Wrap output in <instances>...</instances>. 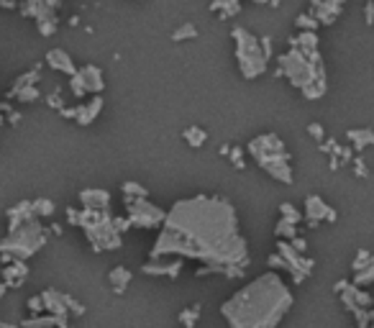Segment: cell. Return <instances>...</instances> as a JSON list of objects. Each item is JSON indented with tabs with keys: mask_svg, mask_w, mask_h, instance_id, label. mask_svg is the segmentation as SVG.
<instances>
[{
	"mask_svg": "<svg viewBox=\"0 0 374 328\" xmlns=\"http://www.w3.org/2000/svg\"><path fill=\"white\" fill-rule=\"evenodd\" d=\"M195 259L203 267L195 277H244L249 267V244L239 231L234 203L221 195H193L167 210L149 259Z\"/></svg>",
	"mask_w": 374,
	"mask_h": 328,
	"instance_id": "obj_1",
	"label": "cell"
},
{
	"mask_svg": "<svg viewBox=\"0 0 374 328\" xmlns=\"http://www.w3.org/2000/svg\"><path fill=\"white\" fill-rule=\"evenodd\" d=\"M295 295L277 272H264L221 305L228 328H277L293 310Z\"/></svg>",
	"mask_w": 374,
	"mask_h": 328,
	"instance_id": "obj_2",
	"label": "cell"
},
{
	"mask_svg": "<svg viewBox=\"0 0 374 328\" xmlns=\"http://www.w3.org/2000/svg\"><path fill=\"white\" fill-rule=\"evenodd\" d=\"M277 77H285L295 90H300L305 101H321L328 93L326 64L321 52H302L290 47L285 54L277 57Z\"/></svg>",
	"mask_w": 374,
	"mask_h": 328,
	"instance_id": "obj_3",
	"label": "cell"
},
{
	"mask_svg": "<svg viewBox=\"0 0 374 328\" xmlns=\"http://www.w3.org/2000/svg\"><path fill=\"white\" fill-rule=\"evenodd\" d=\"M246 154L254 157V162L259 164L272 180L282 182V185H293L295 182V169H293V154L288 152L285 141L277 134L267 131L259 134L246 144Z\"/></svg>",
	"mask_w": 374,
	"mask_h": 328,
	"instance_id": "obj_4",
	"label": "cell"
},
{
	"mask_svg": "<svg viewBox=\"0 0 374 328\" xmlns=\"http://www.w3.org/2000/svg\"><path fill=\"white\" fill-rule=\"evenodd\" d=\"M49 242V228L41 226L39 218L23 223V226L8 228L6 239H0V261L11 264V261H26L44 249Z\"/></svg>",
	"mask_w": 374,
	"mask_h": 328,
	"instance_id": "obj_5",
	"label": "cell"
},
{
	"mask_svg": "<svg viewBox=\"0 0 374 328\" xmlns=\"http://www.w3.org/2000/svg\"><path fill=\"white\" fill-rule=\"evenodd\" d=\"M74 226L85 231L87 244L98 254L101 251H115V249L123 247V236L115 231L110 210H87V208H80L77 218H74Z\"/></svg>",
	"mask_w": 374,
	"mask_h": 328,
	"instance_id": "obj_6",
	"label": "cell"
},
{
	"mask_svg": "<svg viewBox=\"0 0 374 328\" xmlns=\"http://www.w3.org/2000/svg\"><path fill=\"white\" fill-rule=\"evenodd\" d=\"M231 39H234V57L236 64H239V72L244 80H256L261 74H267L269 62L264 60L259 47V36H254L246 28L236 26L231 31Z\"/></svg>",
	"mask_w": 374,
	"mask_h": 328,
	"instance_id": "obj_7",
	"label": "cell"
},
{
	"mask_svg": "<svg viewBox=\"0 0 374 328\" xmlns=\"http://www.w3.org/2000/svg\"><path fill=\"white\" fill-rule=\"evenodd\" d=\"M123 205H126V221L131 223V228H147V231L149 228H162V223L167 218V210L152 203L149 198H139V200L123 198Z\"/></svg>",
	"mask_w": 374,
	"mask_h": 328,
	"instance_id": "obj_8",
	"label": "cell"
},
{
	"mask_svg": "<svg viewBox=\"0 0 374 328\" xmlns=\"http://www.w3.org/2000/svg\"><path fill=\"white\" fill-rule=\"evenodd\" d=\"M277 254L282 256L285 272H290L295 285H302V282L315 272V259H310L307 254H298V251L290 247V242H280V239H277Z\"/></svg>",
	"mask_w": 374,
	"mask_h": 328,
	"instance_id": "obj_9",
	"label": "cell"
},
{
	"mask_svg": "<svg viewBox=\"0 0 374 328\" xmlns=\"http://www.w3.org/2000/svg\"><path fill=\"white\" fill-rule=\"evenodd\" d=\"M41 300H44V313L64 318V321H72V318L85 315V305L74 300L72 295L60 293V290H44V293H41Z\"/></svg>",
	"mask_w": 374,
	"mask_h": 328,
	"instance_id": "obj_10",
	"label": "cell"
},
{
	"mask_svg": "<svg viewBox=\"0 0 374 328\" xmlns=\"http://www.w3.org/2000/svg\"><path fill=\"white\" fill-rule=\"evenodd\" d=\"M62 0H18V11L26 18H34L39 23H60Z\"/></svg>",
	"mask_w": 374,
	"mask_h": 328,
	"instance_id": "obj_11",
	"label": "cell"
},
{
	"mask_svg": "<svg viewBox=\"0 0 374 328\" xmlns=\"http://www.w3.org/2000/svg\"><path fill=\"white\" fill-rule=\"evenodd\" d=\"M302 218H305L307 228H318L323 221L336 223L339 221V213H336L334 208L323 200L321 195H307L305 205H302Z\"/></svg>",
	"mask_w": 374,
	"mask_h": 328,
	"instance_id": "obj_12",
	"label": "cell"
},
{
	"mask_svg": "<svg viewBox=\"0 0 374 328\" xmlns=\"http://www.w3.org/2000/svg\"><path fill=\"white\" fill-rule=\"evenodd\" d=\"M185 269V259H149L141 264V272L147 277H162V280H177Z\"/></svg>",
	"mask_w": 374,
	"mask_h": 328,
	"instance_id": "obj_13",
	"label": "cell"
},
{
	"mask_svg": "<svg viewBox=\"0 0 374 328\" xmlns=\"http://www.w3.org/2000/svg\"><path fill=\"white\" fill-rule=\"evenodd\" d=\"M344 6H346V0H310L307 13L313 16L321 26H334L344 13Z\"/></svg>",
	"mask_w": 374,
	"mask_h": 328,
	"instance_id": "obj_14",
	"label": "cell"
},
{
	"mask_svg": "<svg viewBox=\"0 0 374 328\" xmlns=\"http://www.w3.org/2000/svg\"><path fill=\"white\" fill-rule=\"evenodd\" d=\"M103 106H106L103 95H90V101L77 103L74 106V123L77 126H90V123H95L98 115L103 113Z\"/></svg>",
	"mask_w": 374,
	"mask_h": 328,
	"instance_id": "obj_15",
	"label": "cell"
},
{
	"mask_svg": "<svg viewBox=\"0 0 374 328\" xmlns=\"http://www.w3.org/2000/svg\"><path fill=\"white\" fill-rule=\"evenodd\" d=\"M80 205L87 210H110V193L103 188H85L80 190Z\"/></svg>",
	"mask_w": 374,
	"mask_h": 328,
	"instance_id": "obj_16",
	"label": "cell"
},
{
	"mask_svg": "<svg viewBox=\"0 0 374 328\" xmlns=\"http://www.w3.org/2000/svg\"><path fill=\"white\" fill-rule=\"evenodd\" d=\"M77 74H80L87 95H103V90H106V77H103V69L98 64H85V67L77 69Z\"/></svg>",
	"mask_w": 374,
	"mask_h": 328,
	"instance_id": "obj_17",
	"label": "cell"
},
{
	"mask_svg": "<svg viewBox=\"0 0 374 328\" xmlns=\"http://www.w3.org/2000/svg\"><path fill=\"white\" fill-rule=\"evenodd\" d=\"M26 280H28V264H26V261H11V264H3L0 282H3L8 290L21 288V285H23Z\"/></svg>",
	"mask_w": 374,
	"mask_h": 328,
	"instance_id": "obj_18",
	"label": "cell"
},
{
	"mask_svg": "<svg viewBox=\"0 0 374 328\" xmlns=\"http://www.w3.org/2000/svg\"><path fill=\"white\" fill-rule=\"evenodd\" d=\"M47 64L54 69V72L60 74H67V77H72L74 72H77V64H74V60L69 57L64 49H49L47 52Z\"/></svg>",
	"mask_w": 374,
	"mask_h": 328,
	"instance_id": "obj_19",
	"label": "cell"
},
{
	"mask_svg": "<svg viewBox=\"0 0 374 328\" xmlns=\"http://www.w3.org/2000/svg\"><path fill=\"white\" fill-rule=\"evenodd\" d=\"M6 218H8V228L23 226V223L34 221V218H36V215H34V205H31V200L16 203L13 208H8Z\"/></svg>",
	"mask_w": 374,
	"mask_h": 328,
	"instance_id": "obj_20",
	"label": "cell"
},
{
	"mask_svg": "<svg viewBox=\"0 0 374 328\" xmlns=\"http://www.w3.org/2000/svg\"><path fill=\"white\" fill-rule=\"evenodd\" d=\"M131 280H134V272H131L128 267H123V264H118V267H113L110 272H108V285H110V290H113L115 295L126 293Z\"/></svg>",
	"mask_w": 374,
	"mask_h": 328,
	"instance_id": "obj_21",
	"label": "cell"
},
{
	"mask_svg": "<svg viewBox=\"0 0 374 328\" xmlns=\"http://www.w3.org/2000/svg\"><path fill=\"white\" fill-rule=\"evenodd\" d=\"M346 141L348 147L354 149V154H361L364 149H369L374 144V131L372 128H348Z\"/></svg>",
	"mask_w": 374,
	"mask_h": 328,
	"instance_id": "obj_22",
	"label": "cell"
},
{
	"mask_svg": "<svg viewBox=\"0 0 374 328\" xmlns=\"http://www.w3.org/2000/svg\"><path fill=\"white\" fill-rule=\"evenodd\" d=\"M208 8H210V13L221 16V21H228L241 13V0H210Z\"/></svg>",
	"mask_w": 374,
	"mask_h": 328,
	"instance_id": "obj_23",
	"label": "cell"
},
{
	"mask_svg": "<svg viewBox=\"0 0 374 328\" xmlns=\"http://www.w3.org/2000/svg\"><path fill=\"white\" fill-rule=\"evenodd\" d=\"M318 34L315 31H298L295 36L288 39V47H295V49H302V52H315L318 49Z\"/></svg>",
	"mask_w": 374,
	"mask_h": 328,
	"instance_id": "obj_24",
	"label": "cell"
},
{
	"mask_svg": "<svg viewBox=\"0 0 374 328\" xmlns=\"http://www.w3.org/2000/svg\"><path fill=\"white\" fill-rule=\"evenodd\" d=\"M182 139H185L187 147H193V149H200L208 144V131L200 126H187L185 131H182Z\"/></svg>",
	"mask_w": 374,
	"mask_h": 328,
	"instance_id": "obj_25",
	"label": "cell"
},
{
	"mask_svg": "<svg viewBox=\"0 0 374 328\" xmlns=\"http://www.w3.org/2000/svg\"><path fill=\"white\" fill-rule=\"evenodd\" d=\"M200 310H203L200 302H195V305H190V308L180 310V315H177L180 326L182 328H195V326H198V321H200Z\"/></svg>",
	"mask_w": 374,
	"mask_h": 328,
	"instance_id": "obj_26",
	"label": "cell"
},
{
	"mask_svg": "<svg viewBox=\"0 0 374 328\" xmlns=\"http://www.w3.org/2000/svg\"><path fill=\"white\" fill-rule=\"evenodd\" d=\"M120 193H123V198H128V200H139V198H149V190L141 185V182L136 180H126L123 185H120Z\"/></svg>",
	"mask_w": 374,
	"mask_h": 328,
	"instance_id": "obj_27",
	"label": "cell"
},
{
	"mask_svg": "<svg viewBox=\"0 0 374 328\" xmlns=\"http://www.w3.org/2000/svg\"><path fill=\"white\" fill-rule=\"evenodd\" d=\"M39 67H34V69H28V72H23L21 77H16V82H13V87L8 90V95L11 93H18V90H23V87H34L36 82H39Z\"/></svg>",
	"mask_w": 374,
	"mask_h": 328,
	"instance_id": "obj_28",
	"label": "cell"
},
{
	"mask_svg": "<svg viewBox=\"0 0 374 328\" xmlns=\"http://www.w3.org/2000/svg\"><path fill=\"white\" fill-rule=\"evenodd\" d=\"M280 218H282V221L293 223V226H300L302 210H300V208H295L293 203H282V205H280Z\"/></svg>",
	"mask_w": 374,
	"mask_h": 328,
	"instance_id": "obj_29",
	"label": "cell"
},
{
	"mask_svg": "<svg viewBox=\"0 0 374 328\" xmlns=\"http://www.w3.org/2000/svg\"><path fill=\"white\" fill-rule=\"evenodd\" d=\"M195 36H198V28H195V23H190V21H185V23H180V26L172 31V41H193Z\"/></svg>",
	"mask_w": 374,
	"mask_h": 328,
	"instance_id": "obj_30",
	"label": "cell"
},
{
	"mask_svg": "<svg viewBox=\"0 0 374 328\" xmlns=\"http://www.w3.org/2000/svg\"><path fill=\"white\" fill-rule=\"evenodd\" d=\"M351 285H354V288H359V290L374 285V261L369 264V267L361 269V272H354V280H351Z\"/></svg>",
	"mask_w": 374,
	"mask_h": 328,
	"instance_id": "obj_31",
	"label": "cell"
},
{
	"mask_svg": "<svg viewBox=\"0 0 374 328\" xmlns=\"http://www.w3.org/2000/svg\"><path fill=\"white\" fill-rule=\"evenodd\" d=\"M31 205H34V215L36 218H52L54 215V203L49 200V198H36V200H31Z\"/></svg>",
	"mask_w": 374,
	"mask_h": 328,
	"instance_id": "obj_32",
	"label": "cell"
},
{
	"mask_svg": "<svg viewBox=\"0 0 374 328\" xmlns=\"http://www.w3.org/2000/svg\"><path fill=\"white\" fill-rule=\"evenodd\" d=\"M274 236L280 239V242H293L295 236H298V226H293V223L288 221H277V226H274Z\"/></svg>",
	"mask_w": 374,
	"mask_h": 328,
	"instance_id": "obj_33",
	"label": "cell"
},
{
	"mask_svg": "<svg viewBox=\"0 0 374 328\" xmlns=\"http://www.w3.org/2000/svg\"><path fill=\"white\" fill-rule=\"evenodd\" d=\"M8 98H13V101H18V103H36L41 98V93H39V87H23V90H18V93H11Z\"/></svg>",
	"mask_w": 374,
	"mask_h": 328,
	"instance_id": "obj_34",
	"label": "cell"
},
{
	"mask_svg": "<svg viewBox=\"0 0 374 328\" xmlns=\"http://www.w3.org/2000/svg\"><path fill=\"white\" fill-rule=\"evenodd\" d=\"M374 261V254L369 251V249H356V256H354V261H351V269L354 272H361L364 267H369Z\"/></svg>",
	"mask_w": 374,
	"mask_h": 328,
	"instance_id": "obj_35",
	"label": "cell"
},
{
	"mask_svg": "<svg viewBox=\"0 0 374 328\" xmlns=\"http://www.w3.org/2000/svg\"><path fill=\"white\" fill-rule=\"evenodd\" d=\"M295 26H298V31H315V34H318L321 23H318L310 13H300L298 18H295Z\"/></svg>",
	"mask_w": 374,
	"mask_h": 328,
	"instance_id": "obj_36",
	"label": "cell"
},
{
	"mask_svg": "<svg viewBox=\"0 0 374 328\" xmlns=\"http://www.w3.org/2000/svg\"><path fill=\"white\" fill-rule=\"evenodd\" d=\"M228 162H231L239 172H244V169H246V149L231 147V152H228Z\"/></svg>",
	"mask_w": 374,
	"mask_h": 328,
	"instance_id": "obj_37",
	"label": "cell"
},
{
	"mask_svg": "<svg viewBox=\"0 0 374 328\" xmlns=\"http://www.w3.org/2000/svg\"><path fill=\"white\" fill-rule=\"evenodd\" d=\"M69 93H72L77 101H85V98H87V90H85V85H82L80 74H77V72L69 77Z\"/></svg>",
	"mask_w": 374,
	"mask_h": 328,
	"instance_id": "obj_38",
	"label": "cell"
},
{
	"mask_svg": "<svg viewBox=\"0 0 374 328\" xmlns=\"http://www.w3.org/2000/svg\"><path fill=\"white\" fill-rule=\"evenodd\" d=\"M351 167H354V174L359 177V180H367L369 177V167H367V162H364V157L356 154L354 159H351Z\"/></svg>",
	"mask_w": 374,
	"mask_h": 328,
	"instance_id": "obj_39",
	"label": "cell"
},
{
	"mask_svg": "<svg viewBox=\"0 0 374 328\" xmlns=\"http://www.w3.org/2000/svg\"><path fill=\"white\" fill-rule=\"evenodd\" d=\"M259 47H261V54H264V60H272L274 57V44H272V36H259Z\"/></svg>",
	"mask_w": 374,
	"mask_h": 328,
	"instance_id": "obj_40",
	"label": "cell"
},
{
	"mask_svg": "<svg viewBox=\"0 0 374 328\" xmlns=\"http://www.w3.org/2000/svg\"><path fill=\"white\" fill-rule=\"evenodd\" d=\"M307 134L313 136L318 144H321L323 139H326V128L321 126V123H307Z\"/></svg>",
	"mask_w": 374,
	"mask_h": 328,
	"instance_id": "obj_41",
	"label": "cell"
},
{
	"mask_svg": "<svg viewBox=\"0 0 374 328\" xmlns=\"http://www.w3.org/2000/svg\"><path fill=\"white\" fill-rule=\"evenodd\" d=\"M47 103H49V108H54V111H62V108H64V98H62L60 90H54L52 95H47Z\"/></svg>",
	"mask_w": 374,
	"mask_h": 328,
	"instance_id": "obj_42",
	"label": "cell"
},
{
	"mask_svg": "<svg viewBox=\"0 0 374 328\" xmlns=\"http://www.w3.org/2000/svg\"><path fill=\"white\" fill-rule=\"evenodd\" d=\"M364 23H367V26H374V0H367V3H364Z\"/></svg>",
	"mask_w": 374,
	"mask_h": 328,
	"instance_id": "obj_43",
	"label": "cell"
},
{
	"mask_svg": "<svg viewBox=\"0 0 374 328\" xmlns=\"http://www.w3.org/2000/svg\"><path fill=\"white\" fill-rule=\"evenodd\" d=\"M290 247H293L298 254H305V251H307V242L302 239V236H295L293 242H290Z\"/></svg>",
	"mask_w": 374,
	"mask_h": 328,
	"instance_id": "obj_44",
	"label": "cell"
},
{
	"mask_svg": "<svg viewBox=\"0 0 374 328\" xmlns=\"http://www.w3.org/2000/svg\"><path fill=\"white\" fill-rule=\"evenodd\" d=\"M57 26H60V23H39V34L41 36H54V31H57Z\"/></svg>",
	"mask_w": 374,
	"mask_h": 328,
	"instance_id": "obj_45",
	"label": "cell"
},
{
	"mask_svg": "<svg viewBox=\"0 0 374 328\" xmlns=\"http://www.w3.org/2000/svg\"><path fill=\"white\" fill-rule=\"evenodd\" d=\"M348 285H351V280H339V282H336V285H334V293H336V295H341V293H344V290L348 288Z\"/></svg>",
	"mask_w": 374,
	"mask_h": 328,
	"instance_id": "obj_46",
	"label": "cell"
},
{
	"mask_svg": "<svg viewBox=\"0 0 374 328\" xmlns=\"http://www.w3.org/2000/svg\"><path fill=\"white\" fill-rule=\"evenodd\" d=\"M49 231H52L54 236H62V226H60V223H52V228H49Z\"/></svg>",
	"mask_w": 374,
	"mask_h": 328,
	"instance_id": "obj_47",
	"label": "cell"
},
{
	"mask_svg": "<svg viewBox=\"0 0 374 328\" xmlns=\"http://www.w3.org/2000/svg\"><path fill=\"white\" fill-rule=\"evenodd\" d=\"M228 152H231V144H223V147H221V157H228Z\"/></svg>",
	"mask_w": 374,
	"mask_h": 328,
	"instance_id": "obj_48",
	"label": "cell"
},
{
	"mask_svg": "<svg viewBox=\"0 0 374 328\" xmlns=\"http://www.w3.org/2000/svg\"><path fill=\"white\" fill-rule=\"evenodd\" d=\"M0 328H18V326H13V323H6V321H0Z\"/></svg>",
	"mask_w": 374,
	"mask_h": 328,
	"instance_id": "obj_49",
	"label": "cell"
},
{
	"mask_svg": "<svg viewBox=\"0 0 374 328\" xmlns=\"http://www.w3.org/2000/svg\"><path fill=\"white\" fill-rule=\"evenodd\" d=\"M280 3H282V0H269V6H272V8H280Z\"/></svg>",
	"mask_w": 374,
	"mask_h": 328,
	"instance_id": "obj_50",
	"label": "cell"
},
{
	"mask_svg": "<svg viewBox=\"0 0 374 328\" xmlns=\"http://www.w3.org/2000/svg\"><path fill=\"white\" fill-rule=\"evenodd\" d=\"M8 293V288H6V285H3V282H0V298H3V295H6Z\"/></svg>",
	"mask_w": 374,
	"mask_h": 328,
	"instance_id": "obj_51",
	"label": "cell"
},
{
	"mask_svg": "<svg viewBox=\"0 0 374 328\" xmlns=\"http://www.w3.org/2000/svg\"><path fill=\"white\" fill-rule=\"evenodd\" d=\"M361 3H367V0H361Z\"/></svg>",
	"mask_w": 374,
	"mask_h": 328,
	"instance_id": "obj_52",
	"label": "cell"
}]
</instances>
